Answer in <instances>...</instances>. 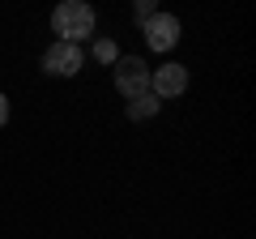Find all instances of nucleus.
I'll return each mask as SVG.
<instances>
[{"instance_id":"20e7f679","label":"nucleus","mask_w":256,"mask_h":239,"mask_svg":"<svg viewBox=\"0 0 256 239\" xmlns=\"http://www.w3.org/2000/svg\"><path fill=\"white\" fill-rule=\"evenodd\" d=\"M141 34H146V47L150 52H171L180 43V18L175 13H154L150 22H141Z\"/></svg>"},{"instance_id":"f257e3e1","label":"nucleus","mask_w":256,"mask_h":239,"mask_svg":"<svg viewBox=\"0 0 256 239\" xmlns=\"http://www.w3.org/2000/svg\"><path fill=\"white\" fill-rule=\"evenodd\" d=\"M94 26H98V13H94L86 0H64V4H56V13H52L56 43H77L82 47L86 38H94Z\"/></svg>"},{"instance_id":"f03ea898","label":"nucleus","mask_w":256,"mask_h":239,"mask_svg":"<svg viewBox=\"0 0 256 239\" xmlns=\"http://www.w3.org/2000/svg\"><path fill=\"white\" fill-rule=\"evenodd\" d=\"M111 82L124 98H141V94H150V64L141 56H120L111 64Z\"/></svg>"},{"instance_id":"423d86ee","label":"nucleus","mask_w":256,"mask_h":239,"mask_svg":"<svg viewBox=\"0 0 256 239\" xmlns=\"http://www.w3.org/2000/svg\"><path fill=\"white\" fill-rule=\"evenodd\" d=\"M124 111H128V120H137V124H141V120H154L158 111H162V102H158L154 94H141V98H128Z\"/></svg>"},{"instance_id":"7ed1b4c3","label":"nucleus","mask_w":256,"mask_h":239,"mask_svg":"<svg viewBox=\"0 0 256 239\" xmlns=\"http://www.w3.org/2000/svg\"><path fill=\"white\" fill-rule=\"evenodd\" d=\"M86 68V52L77 43H52L43 52V73L47 77H77Z\"/></svg>"},{"instance_id":"1a4fd4ad","label":"nucleus","mask_w":256,"mask_h":239,"mask_svg":"<svg viewBox=\"0 0 256 239\" xmlns=\"http://www.w3.org/2000/svg\"><path fill=\"white\" fill-rule=\"evenodd\" d=\"M4 124H9V94L0 90V128H4Z\"/></svg>"},{"instance_id":"6e6552de","label":"nucleus","mask_w":256,"mask_h":239,"mask_svg":"<svg viewBox=\"0 0 256 239\" xmlns=\"http://www.w3.org/2000/svg\"><path fill=\"white\" fill-rule=\"evenodd\" d=\"M154 0H137V22H150V18H154Z\"/></svg>"},{"instance_id":"39448f33","label":"nucleus","mask_w":256,"mask_h":239,"mask_svg":"<svg viewBox=\"0 0 256 239\" xmlns=\"http://www.w3.org/2000/svg\"><path fill=\"white\" fill-rule=\"evenodd\" d=\"M188 90V68L175 64V60H162V68H150V94L158 102L162 98H180Z\"/></svg>"},{"instance_id":"0eeeda50","label":"nucleus","mask_w":256,"mask_h":239,"mask_svg":"<svg viewBox=\"0 0 256 239\" xmlns=\"http://www.w3.org/2000/svg\"><path fill=\"white\" fill-rule=\"evenodd\" d=\"M94 60H98V64H116V60H120L116 38H94Z\"/></svg>"}]
</instances>
